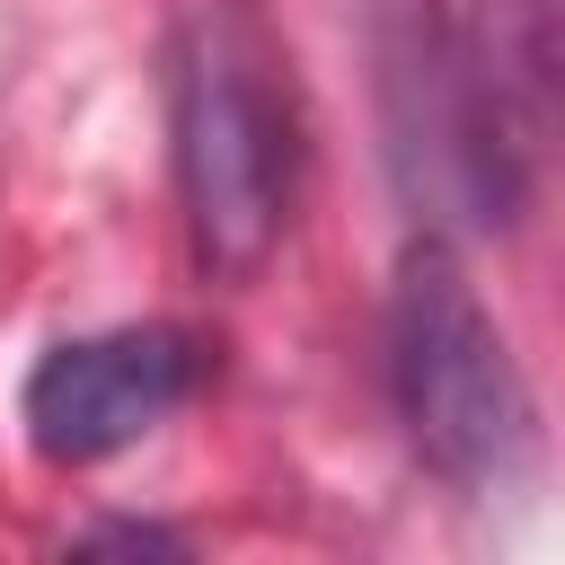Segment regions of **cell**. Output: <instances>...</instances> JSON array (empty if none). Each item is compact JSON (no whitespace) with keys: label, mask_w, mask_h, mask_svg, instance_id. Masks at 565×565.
Listing matches in <instances>:
<instances>
[{"label":"cell","mask_w":565,"mask_h":565,"mask_svg":"<svg viewBox=\"0 0 565 565\" xmlns=\"http://www.w3.org/2000/svg\"><path fill=\"white\" fill-rule=\"evenodd\" d=\"M168 141H177V203L194 265L212 282H256L300 203L291 53L256 0L194 9L168 79Z\"/></svg>","instance_id":"obj_1"},{"label":"cell","mask_w":565,"mask_h":565,"mask_svg":"<svg viewBox=\"0 0 565 565\" xmlns=\"http://www.w3.org/2000/svg\"><path fill=\"white\" fill-rule=\"evenodd\" d=\"M371 62H380L388 185L415 212V230L424 238L512 230L530 212V185H539V141L494 97V79L477 62V35L441 0H380Z\"/></svg>","instance_id":"obj_2"},{"label":"cell","mask_w":565,"mask_h":565,"mask_svg":"<svg viewBox=\"0 0 565 565\" xmlns=\"http://www.w3.org/2000/svg\"><path fill=\"white\" fill-rule=\"evenodd\" d=\"M380 353H388V406L406 424V450L441 486L494 494V486L521 477L530 388H521V362H512L503 327L486 318V300H477L450 238L415 230V247L397 256Z\"/></svg>","instance_id":"obj_3"},{"label":"cell","mask_w":565,"mask_h":565,"mask_svg":"<svg viewBox=\"0 0 565 565\" xmlns=\"http://www.w3.org/2000/svg\"><path fill=\"white\" fill-rule=\"evenodd\" d=\"M203 380V344L168 318L150 327H97V335H62L26 388H18V424L35 441V459L53 468H97L115 450H132L141 433H159Z\"/></svg>","instance_id":"obj_4"}]
</instances>
